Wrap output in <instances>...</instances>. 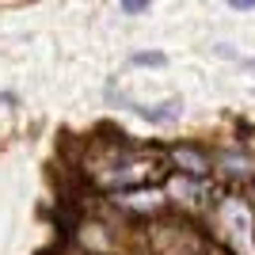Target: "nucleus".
Here are the masks:
<instances>
[{
  "label": "nucleus",
  "instance_id": "f257e3e1",
  "mask_svg": "<svg viewBox=\"0 0 255 255\" xmlns=\"http://www.w3.org/2000/svg\"><path fill=\"white\" fill-rule=\"evenodd\" d=\"M213 225L225 236V244L233 248V255H255V217L248 210V202L221 198L217 213H213Z\"/></svg>",
  "mask_w": 255,
  "mask_h": 255
},
{
  "label": "nucleus",
  "instance_id": "f03ea898",
  "mask_svg": "<svg viewBox=\"0 0 255 255\" xmlns=\"http://www.w3.org/2000/svg\"><path fill=\"white\" fill-rule=\"evenodd\" d=\"M149 255H206V240L187 221H160L149 233Z\"/></svg>",
  "mask_w": 255,
  "mask_h": 255
},
{
  "label": "nucleus",
  "instance_id": "7ed1b4c3",
  "mask_svg": "<svg viewBox=\"0 0 255 255\" xmlns=\"http://www.w3.org/2000/svg\"><path fill=\"white\" fill-rule=\"evenodd\" d=\"M156 171V152H129V156L107 160L99 171V183L103 187H137V183H149Z\"/></svg>",
  "mask_w": 255,
  "mask_h": 255
},
{
  "label": "nucleus",
  "instance_id": "20e7f679",
  "mask_svg": "<svg viewBox=\"0 0 255 255\" xmlns=\"http://www.w3.org/2000/svg\"><path fill=\"white\" fill-rule=\"evenodd\" d=\"M175 164H187L183 171H191V175H202L210 164H206L202 152H194V149H175Z\"/></svg>",
  "mask_w": 255,
  "mask_h": 255
},
{
  "label": "nucleus",
  "instance_id": "39448f33",
  "mask_svg": "<svg viewBox=\"0 0 255 255\" xmlns=\"http://www.w3.org/2000/svg\"><path fill=\"white\" fill-rule=\"evenodd\" d=\"M118 8L126 11V15H137V11H149V0H122Z\"/></svg>",
  "mask_w": 255,
  "mask_h": 255
},
{
  "label": "nucleus",
  "instance_id": "423d86ee",
  "mask_svg": "<svg viewBox=\"0 0 255 255\" xmlns=\"http://www.w3.org/2000/svg\"><path fill=\"white\" fill-rule=\"evenodd\" d=\"M233 8H236V11H252L255 4H252V0H233Z\"/></svg>",
  "mask_w": 255,
  "mask_h": 255
}]
</instances>
